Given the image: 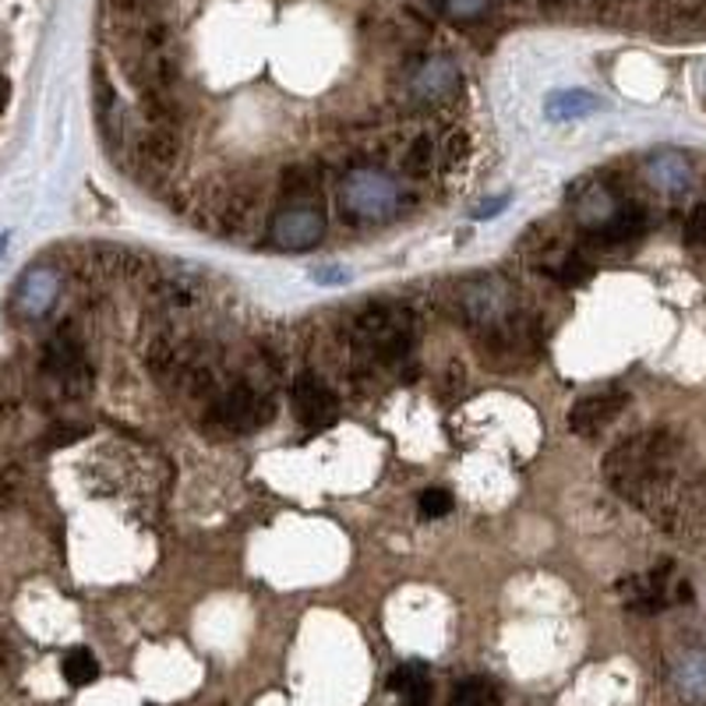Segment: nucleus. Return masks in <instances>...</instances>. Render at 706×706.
<instances>
[{
	"mask_svg": "<svg viewBox=\"0 0 706 706\" xmlns=\"http://www.w3.org/2000/svg\"><path fill=\"white\" fill-rule=\"evenodd\" d=\"M671 456H675V442L668 439V431H647L636 439L621 442L604 460V477H608L621 495L640 501H658L668 492L671 477Z\"/></svg>",
	"mask_w": 706,
	"mask_h": 706,
	"instance_id": "f257e3e1",
	"label": "nucleus"
},
{
	"mask_svg": "<svg viewBox=\"0 0 706 706\" xmlns=\"http://www.w3.org/2000/svg\"><path fill=\"white\" fill-rule=\"evenodd\" d=\"M413 326L407 315L393 308H367L353 326V346L361 357L372 361H396L410 350Z\"/></svg>",
	"mask_w": 706,
	"mask_h": 706,
	"instance_id": "f03ea898",
	"label": "nucleus"
},
{
	"mask_svg": "<svg viewBox=\"0 0 706 706\" xmlns=\"http://www.w3.org/2000/svg\"><path fill=\"white\" fill-rule=\"evenodd\" d=\"M290 399L300 424H308L315 431L335 424V417H340L335 393L318 375H297V382L290 385Z\"/></svg>",
	"mask_w": 706,
	"mask_h": 706,
	"instance_id": "7ed1b4c3",
	"label": "nucleus"
},
{
	"mask_svg": "<svg viewBox=\"0 0 706 706\" xmlns=\"http://www.w3.org/2000/svg\"><path fill=\"white\" fill-rule=\"evenodd\" d=\"M268 410L273 407H268V402L262 407V396L251 389V385H230V389L220 393V399L212 402V417L230 431H255L268 420Z\"/></svg>",
	"mask_w": 706,
	"mask_h": 706,
	"instance_id": "20e7f679",
	"label": "nucleus"
},
{
	"mask_svg": "<svg viewBox=\"0 0 706 706\" xmlns=\"http://www.w3.org/2000/svg\"><path fill=\"white\" fill-rule=\"evenodd\" d=\"M629 396L621 389H604V393H594V396H583L573 413H569V428L583 439H597L600 431H608L611 420L626 410Z\"/></svg>",
	"mask_w": 706,
	"mask_h": 706,
	"instance_id": "39448f33",
	"label": "nucleus"
},
{
	"mask_svg": "<svg viewBox=\"0 0 706 706\" xmlns=\"http://www.w3.org/2000/svg\"><path fill=\"white\" fill-rule=\"evenodd\" d=\"M322 230H326V220H322V212L318 209H308V206H297V209H283L273 227H268V238H273L279 247H311L318 244V238H322Z\"/></svg>",
	"mask_w": 706,
	"mask_h": 706,
	"instance_id": "423d86ee",
	"label": "nucleus"
},
{
	"mask_svg": "<svg viewBox=\"0 0 706 706\" xmlns=\"http://www.w3.org/2000/svg\"><path fill=\"white\" fill-rule=\"evenodd\" d=\"M60 294V276L54 268H32L19 279V290H14V311L22 318H43L49 308L57 305Z\"/></svg>",
	"mask_w": 706,
	"mask_h": 706,
	"instance_id": "0eeeda50",
	"label": "nucleus"
},
{
	"mask_svg": "<svg viewBox=\"0 0 706 706\" xmlns=\"http://www.w3.org/2000/svg\"><path fill=\"white\" fill-rule=\"evenodd\" d=\"M396 201V188L382 174H357L343 188V209L357 216H382Z\"/></svg>",
	"mask_w": 706,
	"mask_h": 706,
	"instance_id": "6e6552de",
	"label": "nucleus"
},
{
	"mask_svg": "<svg viewBox=\"0 0 706 706\" xmlns=\"http://www.w3.org/2000/svg\"><path fill=\"white\" fill-rule=\"evenodd\" d=\"M679 696L688 703H706V650H685L671 668Z\"/></svg>",
	"mask_w": 706,
	"mask_h": 706,
	"instance_id": "1a4fd4ad",
	"label": "nucleus"
},
{
	"mask_svg": "<svg viewBox=\"0 0 706 706\" xmlns=\"http://www.w3.org/2000/svg\"><path fill=\"white\" fill-rule=\"evenodd\" d=\"M647 230V216L643 209H636V206H626V209H615L608 220H604L597 227V241L604 247H618V244H629L636 241L640 233Z\"/></svg>",
	"mask_w": 706,
	"mask_h": 706,
	"instance_id": "9d476101",
	"label": "nucleus"
},
{
	"mask_svg": "<svg viewBox=\"0 0 706 706\" xmlns=\"http://www.w3.org/2000/svg\"><path fill=\"white\" fill-rule=\"evenodd\" d=\"M597 107H600L597 96H591L586 89H562V92L548 96L544 113H548V121H580V117L594 113Z\"/></svg>",
	"mask_w": 706,
	"mask_h": 706,
	"instance_id": "9b49d317",
	"label": "nucleus"
},
{
	"mask_svg": "<svg viewBox=\"0 0 706 706\" xmlns=\"http://www.w3.org/2000/svg\"><path fill=\"white\" fill-rule=\"evenodd\" d=\"M452 89H456V67L449 60H428L413 78V92L420 99H442Z\"/></svg>",
	"mask_w": 706,
	"mask_h": 706,
	"instance_id": "f8f14e48",
	"label": "nucleus"
},
{
	"mask_svg": "<svg viewBox=\"0 0 706 706\" xmlns=\"http://www.w3.org/2000/svg\"><path fill=\"white\" fill-rule=\"evenodd\" d=\"M389 685L402 696V706H428L431 682H428L424 668H420V664H402L396 675H393Z\"/></svg>",
	"mask_w": 706,
	"mask_h": 706,
	"instance_id": "ddd939ff",
	"label": "nucleus"
},
{
	"mask_svg": "<svg viewBox=\"0 0 706 706\" xmlns=\"http://www.w3.org/2000/svg\"><path fill=\"white\" fill-rule=\"evenodd\" d=\"M452 706H498V688L487 679H463L452 688Z\"/></svg>",
	"mask_w": 706,
	"mask_h": 706,
	"instance_id": "4468645a",
	"label": "nucleus"
},
{
	"mask_svg": "<svg viewBox=\"0 0 706 706\" xmlns=\"http://www.w3.org/2000/svg\"><path fill=\"white\" fill-rule=\"evenodd\" d=\"M177 139L166 128H156V131H148L145 139H142V159L145 163H153V166H170L177 159Z\"/></svg>",
	"mask_w": 706,
	"mask_h": 706,
	"instance_id": "2eb2a0df",
	"label": "nucleus"
},
{
	"mask_svg": "<svg viewBox=\"0 0 706 706\" xmlns=\"http://www.w3.org/2000/svg\"><path fill=\"white\" fill-rule=\"evenodd\" d=\"M650 177L661 184V188H671V191H679L688 184V177H693V170H688V163L682 156H658L650 163Z\"/></svg>",
	"mask_w": 706,
	"mask_h": 706,
	"instance_id": "dca6fc26",
	"label": "nucleus"
},
{
	"mask_svg": "<svg viewBox=\"0 0 706 706\" xmlns=\"http://www.w3.org/2000/svg\"><path fill=\"white\" fill-rule=\"evenodd\" d=\"M64 679L71 682V685H89V682H96L99 679V664H96V658L89 650H71L64 658Z\"/></svg>",
	"mask_w": 706,
	"mask_h": 706,
	"instance_id": "f3484780",
	"label": "nucleus"
},
{
	"mask_svg": "<svg viewBox=\"0 0 706 706\" xmlns=\"http://www.w3.org/2000/svg\"><path fill=\"white\" fill-rule=\"evenodd\" d=\"M449 512H452V495L442 492V487H428V492L420 495V516L439 519V516H449Z\"/></svg>",
	"mask_w": 706,
	"mask_h": 706,
	"instance_id": "a211bd4d",
	"label": "nucleus"
},
{
	"mask_svg": "<svg viewBox=\"0 0 706 706\" xmlns=\"http://www.w3.org/2000/svg\"><path fill=\"white\" fill-rule=\"evenodd\" d=\"M431 156H434L431 139H417V142L410 145V153H407V174L424 177V174L431 170Z\"/></svg>",
	"mask_w": 706,
	"mask_h": 706,
	"instance_id": "6ab92c4d",
	"label": "nucleus"
},
{
	"mask_svg": "<svg viewBox=\"0 0 706 706\" xmlns=\"http://www.w3.org/2000/svg\"><path fill=\"white\" fill-rule=\"evenodd\" d=\"M682 238H685V244H693V247H706V201H699V206L688 212Z\"/></svg>",
	"mask_w": 706,
	"mask_h": 706,
	"instance_id": "aec40b11",
	"label": "nucleus"
},
{
	"mask_svg": "<svg viewBox=\"0 0 706 706\" xmlns=\"http://www.w3.org/2000/svg\"><path fill=\"white\" fill-rule=\"evenodd\" d=\"M554 276H559L562 283H583V279H591V265L580 262V258H565L559 268H554Z\"/></svg>",
	"mask_w": 706,
	"mask_h": 706,
	"instance_id": "412c9836",
	"label": "nucleus"
},
{
	"mask_svg": "<svg viewBox=\"0 0 706 706\" xmlns=\"http://www.w3.org/2000/svg\"><path fill=\"white\" fill-rule=\"evenodd\" d=\"M509 209V195H498V198H484L481 206L474 209V220H495L498 212Z\"/></svg>",
	"mask_w": 706,
	"mask_h": 706,
	"instance_id": "4be33fe9",
	"label": "nucleus"
},
{
	"mask_svg": "<svg viewBox=\"0 0 706 706\" xmlns=\"http://www.w3.org/2000/svg\"><path fill=\"white\" fill-rule=\"evenodd\" d=\"M315 283H322V287H332V283H346L350 279V273L346 268H335V265H329V268H315V276H311Z\"/></svg>",
	"mask_w": 706,
	"mask_h": 706,
	"instance_id": "5701e85b",
	"label": "nucleus"
},
{
	"mask_svg": "<svg viewBox=\"0 0 706 706\" xmlns=\"http://www.w3.org/2000/svg\"><path fill=\"white\" fill-rule=\"evenodd\" d=\"M484 4H487V0H449V4H445V8H452V11H456V14H477V11H481Z\"/></svg>",
	"mask_w": 706,
	"mask_h": 706,
	"instance_id": "b1692460",
	"label": "nucleus"
},
{
	"mask_svg": "<svg viewBox=\"0 0 706 706\" xmlns=\"http://www.w3.org/2000/svg\"><path fill=\"white\" fill-rule=\"evenodd\" d=\"M466 156V134H452V142H449V159H460Z\"/></svg>",
	"mask_w": 706,
	"mask_h": 706,
	"instance_id": "393cba45",
	"label": "nucleus"
},
{
	"mask_svg": "<svg viewBox=\"0 0 706 706\" xmlns=\"http://www.w3.org/2000/svg\"><path fill=\"white\" fill-rule=\"evenodd\" d=\"M8 99H11V81L0 75V113H4V107H8Z\"/></svg>",
	"mask_w": 706,
	"mask_h": 706,
	"instance_id": "a878e982",
	"label": "nucleus"
},
{
	"mask_svg": "<svg viewBox=\"0 0 706 706\" xmlns=\"http://www.w3.org/2000/svg\"><path fill=\"white\" fill-rule=\"evenodd\" d=\"M4 247H8V233H0V255H4Z\"/></svg>",
	"mask_w": 706,
	"mask_h": 706,
	"instance_id": "bb28decb",
	"label": "nucleus"
},
{
	"mask_svg": "<svg viewBox=\"0 0 706 706\" xmlns=\"http://www.w3.org/2000/svg\"><path fill=\"white\" fill-rule=\"evenodd\" d=\"M431 4H439V8H445V4H449V0H431Z\"/></svg>",
	"mask_w": 706,
	"mask_h": 706,
	"instance_id": "cd10ccee",
	"label": "nucleus"
}]
</instances>
